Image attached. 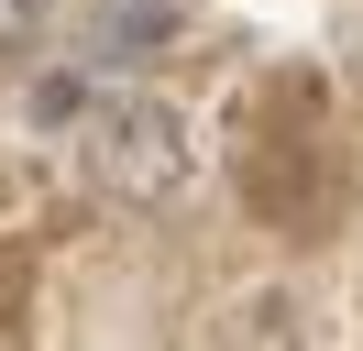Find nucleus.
I'll return each mask as SVG.
<instances>
[{
	"label": "nucleus",
	"instance_id": "7ed1b4c3",
	"mask_svg": "<svg viewBox=\"0 0 363 351\" xmlns=\"http://www.w3.org/2000/svg\"><path fill=\"white\" fill-rule=\"evenodd\" d=\"M55 33V0H0V55H33Z\"/></svg>",
	"mask_w": 363,
	"mask_h": 351
},
{
	"label": "nucleus",
	"instance_id": "f03ea898",
	"mask_svg": "<svg viewBox=\"0 0 363 351\" xmlns=\"http://www.w3.org/2000/svg\"><path fill=\"white\" fill-rule=\"evenodd\" d=\"M89 22H99V44H111V55H133V44L177 33V22H187V0H89Z\"/></svg>",
	"mask_w": 363,
	"mask_h": 351
},
{
	"label": "nucleus",
	"instance_id": "f257e3e1",
	"mask_svg": "<svg viewBox=\"0 0 363 351\" xmlns=\"http://www.w3.org/2000/svg\"><path fill=\"white\" fill-rule=\"evenodd\" d=\"M77 165H89V187L121 197V209H165V197H187V176H199V132H187V110L155 99V88H99V99L77 110Z\"/></svg>",
	"mask_w": 363,
	"mask_h": 351
}]
</instances>
